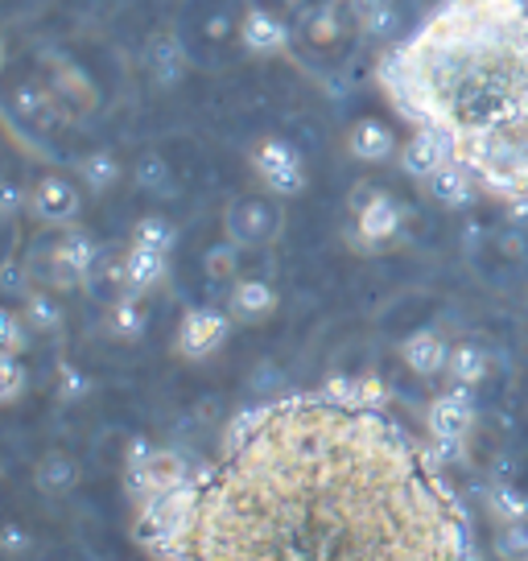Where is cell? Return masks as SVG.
<instances>
[{"label": "cell", "instance_id": "23", "mask_svg": "<svg viewBox=\"0 0 528 561\" xmlns=\"http://www.w3.org/2000/svg\"><path fill=\"white\" fill-rule=\"evenodd\" d=\"M487 512H492L495 525H525L528 520V495L516 483L500 479L487 488Z\"/></svg>", "mask_w": 528, "mask_h": 561}, {"label": "cell", "instance_id": "24", "mask_svg": "<svg viewBox=\"0 0 528 561\" xmlns=\"http://www.w3.org/2000/svg\"><path fill=\"white\" fill-rule=\"evenodd\" d=\"M301 34L314 42L318 50H326V46H335L338 37H343V9L338 4H314V9H306V18H301Z\"/></svg>", "mask_w": 528, "mask_h": 561}, {"label": "cell", "instance_id": "1", "mask_svg": "<svg viewBox=\"0 0 528 561\" xmlns=\"http://www.w3.org/2000/svg\"><path fill=\"white\" fill-rule=\"evenodd\" d=\"M137 508L170 561H479L434 446L322 388L240 413L207 467Z\"/></svg>", "mask_w": 528, "mask_h": 561}, {"label": "cell", "instance_id": "36", "mask_svg": "<svg viewBox=\"0 0 528 561\" xmlns=\"http://www.w3.org/2000/svg\"><path fill=\"white\" fill-rule=\"evenodd\" d=\"M153 450H158L153 442L133 438V442H128V450H124V467H141V462H145V458H149V455H153Z\"/></svg>", "mask_w": 528, "mask_h": 561}, {"label": "cell", "instance_id": "12", "mask_svg": "<svg viewBox=\"0 0 528 561\" xmlns=\"http://www.w3.org/2000/svg\"><path fill=\"white\" fill-rule=\"evenodd\" d=\"M450 347H455V343H446L438 331L417 327L413 334H405V339H401V364H405L417 380H438V376H446Z\"/></svg>", "mask_w": 528, "mask_h": 561}, {"label": "cell", "instance_id": "16", "mask_svg": "<svg viewBox=\"0 0 528 561\" xmlns=\"http://www.w3.org/2000/svg\"><path fill=\"white\" fill-rule=\"evenodd\" d=\"M422 186L438 207H450V210L471 207V203H475V194L483 191V186H479V178L471 174L467 165H458V161H446L438 174L425 178Z\"/></svg>", "mask_w": 528, "mask_h": 561}, {"label": "cell", "instance_id": "32", "mask_svg": "<svg viewBox=\"0 0 528 561\" xmlns=\"http://www.w3.org/2000/svg\"><path fill=\"white\" fill-rule=\"evenodd\" d=\"M495 558L500 561H525L528 558V520L525 525H500L495 528Z\"/></svg>", "mask_w": 528, "mask_h": 561}, {"label": "cell", "instance_id": "20", "mask_svg": "<svg viewBox=\"0 0 528 561\" xmlns=\"http://www.w3.org/2000/svg\"><path fill=\"white\" fill-rule=\"evenodd\" d=\"M347 13L376 42H392V37L401 34V13H397L392 0H347Z\"/></svg>", "mask_w": 528, "mask_h": 561}, {"label": "cell", "instance_id": "26", "mask_svg": "<svg viewBox=\"0 0 528 561\" xmlns=\"http://www.w3.org/2000/svg\"><path fill=\"white\" fill-rule=\"evenodd\" d=\"M240 252L244 248L236 244V240H219V244L207 248V256H203V273L219 285H231V280H240Z\"/></svg>", "mask_w": 528, "mask_h": 561}, {"label": "cell", "instance_id": "7", "mask_svg": "<svg viewBox=\"0 0 528 561\" xmlns=\"http://www.w3.org/2000/svg\"><path fill=\"white\" fill-rule=\"evenodd\" d=\"M231 322L236 318L228 310H215V306H194V310H186L174 334L177 355L182 359H211L215 351L228 343Z\"/></svg>", "mask_w": 528, "mask_h": 561}, {"label": "cell", "instance_id": "3", "mask_svg": "<svg viewBox=\"0 0 528 561\" xmlns=\"http://www.w3.org/2000/svg\"><path fill=\"white\" fill-rule=\"evenodd\" d=\"M248 165H252V178L264 186V194H273V198H294L306 191V158L298 153L294 140L261 137L248 149Z\"/></svg>", "mask_w": 528, "mask_h": 561}, {"label": "cell", "instance_id": "25", "mask_svg": "<svg viewBox=\"0 0 528 561\" xmlns=\"http://www.w3.org/2000/svg\"><path fill=\"white\" fill-rule=\"evenodd\" d=\"M18 310L25 314V322L34 327V334H54L62 327V301L54 298L50 289H30V294L21 298Z\"/></svg>", "mask_w": 528, "mask_h": 561}, {"label": "cell", "instance_id": "34", "mask_svg": "<svg viewBox=\"0 0 528 561\" xmlns=\"http://www.w3.org/2000/svg\"><path fill=\"white\" fill-rule=\"evenodd\" d=\"M34 553V533L21 525V520H9L4 525V558L9 561H21Z\"/></svg>", "mask_w": 528, "mask_h": 561}, {"label": "cell", "instance_id": "29", "mask_svg": "<svg viewBox=\"0 0 528 561\" xmlns=\"http://www.w3.org/2000/svg\"><path fill=\"white\" fill-rule=\"evenodd\" d=\"M30 388V368L21 355H9L0 351V404H18Z\"/></svg>", "mask_w": 528, "mask_h": 561}, {"label": "cell", "instance_id": "14", "mask_svg": "<svg viewBox=\"0 0 528 561\" xmlns=\"http://www.w3.org/2000/svg\"><path fill=\"white\" fill-rule=\"evenodd\" d=\"M277 289H273V280L264 277H240L231 280L228 289V314L236 322H244V327H256L264 318L277 314Z\"/></svg>", "mask_w": 528, "mask_h": 561}, {"label": "cell", "instance_id": "4", "mask_svg": "<svg viewBox=\"0 0 528 561\" xmlns=\"http://www.w3.org/2000/svg\"><path fill=\"white\" fill-rule=\"evenodd\" d=\"M223 231L240 248H268L282 240L285 210L273 194H244L223 210Z\"/></svg>", "mask_w": 528, "mask_h": 561}, {"label": "cell", "instance_id": "33", "mask_svg": "<svg viewBox=\"0 0 528 561\" xmlns=\"http://www.w3.org/2000/svg\"><path fill=\"white\" fill-rule=\"evenodd\" d=\"M0 285H4V294H9V298L21 301L30 289H34V264L9 261V264H4V277H0Z\"/></svg>", "mask_w": 528, "mask_h": 561}, {"label": "cell", "instance_id": "17", "mask_svg": "<svg viewBox=\"0 0 528 561\" xmlns=\"http://www.w3.org/2000/svg\"><path fill=\"white\" fill-rule=\"evenodd\" d=\"M79 458L67 455V450H46V455L34 462V488L46 495V500H62V495H71L79 488Z\"/></svg>", "mask_w": 528, "mask_h": 561}, {"label": "cell", "instance_id": "15", "mask_svg": "<svg viewBox=\"0 0 528 561\" xmlns=\"http://www.w3.org/2000/svg\"><path fill=\"white\" fill-rule=\"evenodd\" d=\"M120 273H124V294H153L161 280L170 277V256L165 252H153V248L128 244V252L120 256Z\"/></svg>", "mask_w": 528, "mask_h": 561}, {"label": "cell", "instance_id": "30", "mask_svg": "<svg viewBox=\"0 0 528 561\" xmlns=\"http://www.w3.org/2000/svg\"><path fill=\"white\" fill-rule=\"evenodd\" d=\"M30 339H34V327L25 322L21 310H0V351H9V355H25L30 347Z\"/></svg>", "mask_w": 528, "mask_h": 561}, {"label": "cell", "instance_id": "19", "mask_svg": "<svg viewBox=\"0 0 528 561\" xmlns=\"http://www.w3.org/2000/svg\"><path fill=\"white\" fill-rule=\"evenodd\" d=\"M149 327V314H145V301L137 294H116L107 301L104 314V331L116 339V343H137Z\"/></svg>", "mask_w": 528, "mask_h": 561}, {"label": "cell", "instance_id": "18", "mask_svg": "<svg viewBox=\"0 0 528 561\" xmlns=\"http://www.w3.org/2000/svg\"><path fill=\"white\" fill-rule=\"evenodd\" d=\"M145 62H149V75H153V83L161 88H174L182 83V75L191 70V58L182 50V42L174 34H158L149 42V54H145Z\"/></svg>", "mask_w": 528, "mask_h": 561}, {"label": "cell", "instance_id": "9", "mask_svg": "<svg viewBox=\"0 0 528 561\" xmlns=\"http://www.w3.org/2000/svg\"><path fill=\"white\" fill-rule=\"evenodd\" d=\"M425 421H429V438L434 442H467L471 430H475V397H471V388L450 385L446 392H438L429 401Z\"/></svg>", "mask_w": 528, "mask_h": 561}, {"label": "cell", "instance_id": "31", "mask_svg": "<svg viewBox=\"0 0 528 561\" xmlns=\"http://www.w3.org/2000/svg\"><path fill=\"white\" fill-rule=\"evenodd\" d=\"M133 174H137V186H141L145 194H170V182H174L165 158H158V153H145Z\"/></svg>", "mask_w": 528, "mask_h": 561}, {"label": "cell", "instance_id": "8", "mask_svg": "<svg viewBox=\"0 0 528 561\" xmlns=\"http://www.w3.org/2000/svg\"><path fill=\"white\" fill-rule=\"evenodd\" d=\"M83 182H71L67 174H46L30 186V215L46 228H74L83 210Z\"/></svg>", "mask_w": 528, "mask_h": 561}, {"label": "cell", "instance_id": "6", "mask_svg": "<svg viewBox=\"0 0 528 561\" xmlns=\"http://www.w3.org/2000/svg\"><path fill=\"white\" fill-rule=\"evenodd\" d=\"M95 268H100V244L83 228H62V236L46 248V264H42L54 289H79L95 277Z\"/></svg>", "mask_w": 528, "mask_h": 561}, {"label": "cell", "instance_id": "10", "mask_svg": "<svg viewBox=\"0 0 528 561\" xmlns=\"http://www.w3.org/2000/svg\"><path fill=\"white\" fill-rule=\"evenodd\" d=\"M240 42H244L248 54L277 58V54L289 50V21L277 9L252 4V9H244V18H240Z\"/></svg>", "mask_w": 528, "mask_h": 561}, {"label": "cell", "instance_id": "2", "mask_svg": "<svg viewBox=\"0 0 528 561\" xmlns=\"http://www.w3.org/2000/svg\"><path fill=\"white\" fill-rule=\"evenodd\" d=\"M388 107L450 140L483 194H528V0H441L376 62Z\"/></svg>", "mask_w": 528, "mask_h": 561}, {"label": "cell", "instance_id": "11", "mask_svg": "<svg viewBox=\"0 0 528 561\" xmlns=\"http://www.w3.org/2000/svg\"><path fill=\"white\" fill-rule=\"evenodd\" d=\"M347 158L359 161V165H388V161L401 158V140H397V133L388 128L384 121H371V116H364V121H355L352 128H347Z\"/></svg>", "mask_w": 528, "mask_h": 561}, {"label": "cell", "instance_id": "13", "mask_svg": "<svg viewBox=\"0 0 528 561\" xmlns=\"http://www.w3.org/2000/svg\"><path fill=\"white\" fill-rule=\"evenodd\" d=\"M397 161H401V170L409 178L425 182L429 174H438L446 161H455V153H450V140L441 137V133H434V128H413L401 140V158Z\"/></svg>", "mask_w": 528, "mask_h": 561}, {"label": "cell", "instance_id": "28", "mask_svg": "<svg viewBox=\"0 0 528 561\" xmlns=\"http://www.w3.org/2000/svg\"><path fill=\"white\" fill-rule=\"evenodd\" d=\"M133 244H141V248H153V252H174V244H177V231H174V224L165 219V215H145L141 224L133 228Z\"/></svg>", "mask_w": 528, "mask_h": 561}, {"label": "cell", "instance_id": "21", "mask_svg": "<svg viewBox=\"0 0 528 561\" xmlns=\"http://www.w3.org/2000/svg\"><path fill=\"white\" fill-rule=\"evenodd\" d=\"M124 178V165L116 153H107V149H95L88 158H79V182H83V191L91 194H107L116 191Z\"/></svg>", "mask_w": 528, "mask_h": 561}, {"label": "cell", "instance_id": "22", "mask_svg": "<svg viewBox=\"0 0 528 561\" xmlns=\"http://www.w3.org/2000/svg\"><path fill=\"white\" fill-rule=\"evenodd\" d=\"M483 376H487V351L479 347V343H455L450 347V364H446V380L462 388H475L483 385Z\"/></svg>", "mask_w": 528, "mask_h": 561}, {"label": "cell", "instance_id": "35", "mask_svg": "<svg viewBox=\"0 0 528 561\" xmlns=\"http://www.w3.org/2000/svg\"><path fill=\"white\" fill-rule=\"evenodd\" d=\"M0 203H4V219H9V224H18L21 210H30V191L9 178V182H4V191H0Z\"/></svg>", "mask_w": 528, "mask_h": 561}, {"label": "cell", "instance_id": "27", "mask_svg": "<svg viewBox=\"0 0 528 561\" xmlns=\"http://www.w3.org/2000/svg\"><path fill=\"white\" fill-rule=\"evenodd\" d=\"M91 376L79 364H58V371H54V401L58 404H79L91 397Z\"/></svg>", "mask_w": 528, "mask_h": 561}, {"label": "cell", "instance_id": "5", "mask_svg": "<svg viewBox=\"0 0 528 561\" xmlns=\"http://www.w3.org/2000/svg\"><path fill=\"white\" fill-rule=\"evenodd\" d=\"M405 224V207L380 186H355L352 191V244L380 248Z\"/></svg>", "mask_w": 528, "mask_h": 561}, {"label": "cell", "instance_id": "38", "mask_svg": "<svg viewBox=\"0 0 528 561\" xmlns=\"http://www.w3.org/2000/svg\"><path fill=\"white\" fill-rule=\"evenodd\" d=\"M525 561H528V558H525Z\"/></svg>", "mask_w": 528, "mask_h": 561}, {"label": "cell", "instance_id": "37", "mask_svg": "<svg viewBox=\"0 0 528 561\" xmlns=\"http://www.w3.org/2000/svg\"><path fill=\"white\" fill-rule=\"evenodd\" d=\"M285 4H301V0H285Z\"/></svg>", "mask_w": 528, "mask_h": 561}]
</instances>
